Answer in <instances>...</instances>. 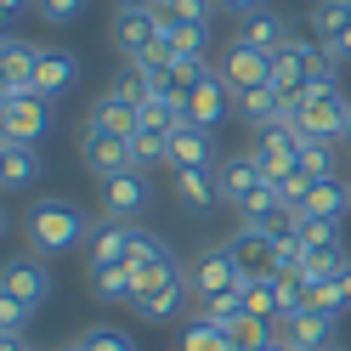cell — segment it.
<instances>
[{
    "mask_svg": "<svg viewBox=\"0 0 351 351\" xmlns=\"http://www.w3.org/2000/svg\"><path fill=\"white\" fill-rule=\"evenodd\" d=\"M221 80L232 85V91L267 85V80H272V57H267V51H255V46H244V40H232L227 57H221Z\"/></svg>",
    "mask_w": 351,
    "mask_h": 351,
    "instance_id": "18",
    "label": "cell"
},
{
    "mask_svg": "<svg viewBox=\"0 0 351 351\" xmlns=\"http://www.w3.org/2000/svg\"><path fill=\"white\" fill-rule=\"evenodd\" d=\"M244 312H255V317H272V323H278V312H283L278 278H250V283H244Z\"/></svg>",
    "mask_w": 351,
    "mask_h": 351,
    "instance_id": "32",
    "label": "cell"
},
{
    "mask_svg": "<svg viewBox=\"0 0 351 351\" xmlns=\"http://www.w3.org/2000/svg\"><path fill=\"white\" fill-rule=\"evenodd\" d=\"M306 215H328V221H346L351 215V176H328V182H312L306 193Z\"/></svg>",
    "mask_w": 351,
    "mask_h": 351,
    "instance_id": "26",
    "label": "cell"
},
{
    "mask_svg": "<svg viewBox=\"0 0 351 351\" xmlns=\"http://www.w3.org/2000/svg\"><path fill=\"white\" fill-rule=\"evenodd\" d=\"M125 267H130V278H136V295L147 289L153 278H165L170 267H176V255H170V244L159 232H147V227H136V244H130V255H125Z\"/></svg>",
    "mask_w": 351,
    "mask_h": 351,
    "instance_id": "14",
    "label": "cell"
},
{
    "mask_svg": "<svg viewBox=\"0 0 351 351\" xmlns=\"http://www.w3.org/2000/svg\"><path fill=\"white\" fill-rule=\"evenodd\" d=\"M130 244H136V221H114V215H102V221L91 227V244H85V267H119V261L130 255Z\"/></svg>",
    "mask_w": 351,
    "mask_h": 351,
    "instance_id": "12",
    "label": "cell"
},
{
    "mask_svg": "<svg viewBox=\"0 0 351 351\" xmlns=\"http://www.w3.org/2000/svg\"><path fill=\"white\" fill-rule=\"evenodd\" d=\"M232 114L267 130V125H283V91H272V85H250V91H232Z\"/></svg>",
    "mask_w": 351,
    "mask_h": 351,
    "instance_id": "21",
    "label": "cell"
},
{
    "mask_svg": "<svg viewBox=\"0 0 351 351\" xmlns=\"http://www.w3.org/2000/svg\"><path fill=\"white\" fill-rule=\"evenodd\" d=\"M215 176H221V199H227L232 210L244 204V199H250V193H255L261 182H267V170L255 165V153H238V159H221V165H215Z\"/></svg>",
    "mask_w": 351,
    "mask_h": 351,
    "instance_id": "23",
    "label": "cell"
},
{
    "mask_svg": "<svg viewBox=\"0 0 351 351\" xmlns=\"http://www.w3.org/2000/svg\"><path fill=\"white\" fill-rule=\"evenodd\" d=\"M176 199H182L187 210H215V204H227V199H221V176H215V165L176 170Z\"/></svg>",
    "mask_w": 351,
    "mask_h": 351,
    "instance_id": "24",
    "label": "cell"
},
{
    "mask_svg": "<svg viewBox=\"0 0 351 351\" xmlns=\"http://www.w3.org/2000/svg\"><path fill=\"white\" fill-rule=\"evenodd\" d=\"M153 40H159V12H153V6H142V12H136V6H119V17H114V46L136 62Z\"/></svg>",
    "mask_w": 351,
    "mask_h": 351,
    "instance_id": "17",
    "label": "cell"
},
{
    "mask_svg": "<svg viewBox=\"0 0 351 351\" xmlns=\"http://www.w3.org/2000/svg\"><path fill=\"white\" fill-rule=\"evenodd\" d=\"M199 165H215V130L182 119L170 130V170H199Z\"/></svg>",
    "mask_w": 351,
    "mask_h": 351,
    "instance_id": "15",
    "label": "cell"
},
{
    "mask_svg": "<svg viewBox=\"0 0 351 351\" xmlns=\"http://www.w3.org/2000/svg\"><path fill=\"white\" fill-rule=\"evenodd\" d=\"M23 6H34V0H0V12H6V17H17Z\"/></svg>",
    "mask_w": 351,
    "mask_h": 351,
    "instance_id": "46",
    "label": "cell"
},
{
    "mask_svg": "<svg viewBox=\"0 0 351 351\" xmlns=\"http://www.w3.org/2000/svg\"><path fill=\"white\" fill-rule=\"evenodd\" d=\"M227 250L238 255L244 278H278V238H272V227H238L227 238Z\"/></svg>",
    "mask_w": 351,
    "mask_h": 351,
    "instance_id": "10",
    "label": "cell"
},
{
    "mask_svg": "<svg viewBox=\"0 0 351 351\" xmlns=\"http://www.w3.org/2000/svg\"><path fill=\"white\" fill-rule=\"evenodd\" d=\"M34 176H40V147L0 136V182H6V193H23Z\"/></svg>",
    "mask_w": 351,
    "mask_h": 351,
    "instance_id": "22",
    "label": "cell"
},
{
    "mask_svg": "<svg viewBox=\"0 0 351 351\" xmlns=\"http://www.w3.org/2000/svg\"><path fill=\"white\" fill-rule=\"evenodd\" d=\"M278 182V199H283V210H300L306 204V193H312V182H306L300 170H289V176H272Z\"/></svg>",
    "mask_w": 351,
    "mask_h": 351,
    "instance_id": "39",
    "label": "cell"
},
{
    "mask_svg": "<svg viewBox=\"0 0 351 351\" xmlns=\"http://www.w3.org/2000/svg\"><path fill=\"white\" fill-rule=\"evenodd\" d=\"M29 312H34V306H23V300H12V295H0V335H23V323H29Z\"/></svg>",
    "mask_w": 351,
    "mask_h": 351,
    "instance_id": "41",
    "label": "cell"
},
{
    "mask_svg": "<svg viewBox=\"0 0 351 351\" xmlns=\"http://www.w3.org/2000/svg\"><path fill=\"white\" fill-rule=\"evenodd\" d=\"M119 6H136L142 12V6H159V0H119Z\"/></svg>",
    "mask_w": 351,
    "mask_h": 351,
    "instance_id": "47",
    "label": "cell"
},
{
    "mask_svg": "<svg viewBox=\"0 0 351 351\" xmlns=\"http://www.w3.org/2000/svg\"><path fill=\"white\" fill-rule=\"evenodd\" d=\"M335 283H340V295H346V306H351V261H346V272H340Z\"/></svg>",
    "mask_w": 351,
    "mask_h": 351,
    "instance_id": "45",
    "label": "cell"
},
{
    "mask_svg": "<svg viewBox=\"0 0 351 351\" xmlns=\"http://www.w3.org/2000/svg\"><path fill=\"white\" fill-rule=\"evenodd\" d=\"M272 91H283V97H306L312 85H340V62L328 57V46L323 40H300V34H289V46L283 51H272Z\"/></svg>",
    "mask_w": 351,
    "mask_h": 351,
    "instance_id": "1",
    "label": "cell"
},
{
    "mask_svg": "<svg viewBox=\"0 0 351 351\" xmlns=\"http://www.w3.org/2000/svg\"><path fill=\"white\" fill-rule=\"evenodd\" d=\"M80 346H85V351H142V346L130 340L125 328H114V323H97V328H85V335H80Z\"/></svg>",
    "mask_w": 351,
    "mask_h": 351,
    "instance_id": "35",
    "label": "cell"
},
{
    "mask_svg": "<svg viewBox=\"0 0 351 351\" xmlns=\"http://www.w3.org/2000/svg\"><path fill=\"white\" fill-rule=\"evenodd\" d=\"M85 6H91V0H34V12L46 17L51 29H69V23H80V17H85Z\"/></svg>",
    "mask_w": 351,
    "mask_h": 351,
    "instance_id": "37",
    "label": "cell"
},
{
    "mask_svg": "<svg viewBox=\"0 0 351 351\" xmlns=\"http://www.w3.org/2000/svg\"><path fill=\"white\" fill-rule=\"evenodd\" d=\"M130 159H136V170L170 165V136H159V130H136V136H130Z\"/></svg>",
    "mask_w": 351,
    "mask_h": 351,
    "instance_id": "34",
    "label": "cell"
},
{
    "mask_svg": "<svg viewBox=\"0 0 351 351\" xmlns=\"http://www.w3.org/2000/svg\"><path fill=\"white\" fill-rule=\"evenodd\" d=\"M176 351H232V340H227V328H215V323H204V317H187L182 346H176Z\"/></svg>",
    "mask_w": 351,
    "mask_h": 351,
    "instance_id": "33",
    "label": "cell"
},
{
    "mask_svg": "<svg viewBox=\"0 0 351 351\" xmlns=\"http://www.w3.org/2000/svg\"><path fill=\"white\" fill-rule=\"evenodd\" d=\"M244 267H238V255L221 244V250H204L199 261H193V289H199V300H215V295H238L244 289Z\"/></svg>",
    "mask_w": 351,
    "mask_h": 351,
    "instance_id": "6",
    "label": "cell"
},
{
    "mask_svg": "<svg viewBox=\"0 0 351 351\" xmlns=\"http://www.w3.org/2000/svg\"><path fill=\"white\" fill-rule=\"evenodd\" d=\"M153 187H147V170H119L102 182V215H114V221H136L147 210Z\"/></svg>",
    "mask_w": 351,
    "mask_h": 351,
    "instance_id": "9",
    "label": "cell"
},
{
    "mask_svg": "<svg viewBox=\"0 0 351 351\" xmlns=\"http://www.w3.org/2000/svg\"><path fill=\"white\" fill-rule=\"evenodd\" d=\"M193 317H204V323H215V328H227L232 317H244V289L238 295H215V300H199V312Z\"/></svg>",
    "mask_w": 351,
    "mask_h": 351,
    "instance_id": "36",
    "label": "cell"
},
{
    "mask_svg": "<svg viewBox=\"0 0 351 351\" xmlns=\"http://www.w3.org/2000/svg\"><path fill=\"white\" fill-rule=\"evenodd\" d=\"M0 295H12V300H23V306H46V295H51V272H46V261H34V255H12V261H6V278H0Z\"/></svg>",
    "mask_w": 351,
    "mask_h": 351,
    "instance_id": "11",
    "label": "cell"
},
{
    "mask_svg": "<svg viewBox=\"0 0 351 351\" xmlns=\"http://www.w3.org/2000/svg\"><path fill=\"white\" fill-rule=\"evenodd\" d=\"M34 62H40V46H29L23 34H6V80H0V97L34 91Z\"/></svg>",
    "mask_w": 351,
    "mask_h": 351,
    "instance_id": "25",
    "label": "cell"
},
{
    "mask_svg": "<svg viewBox=\"0 0 351 351\" xmlns=\"http://www.w3.org/2000/svg\"><path fill=\"white\" fill-rule=\"evenodd\" d=\"M351 29V0H317L312 6V40H335Z\"/></svg>",
    "mask_w": 351,
    "mask_h": 351,
    "instance_id": "31",
    "label": "cell"
},
{
    "mask_svg": "<svg viewBox=\"0 0 351 351\" xmlns=\"http://www.w3.org/2000/svg\"><path fill=\"white\" fill-rule=\"evenodd\" d=\"M328 351H340V346H328Z\"/></svg>",
    "mask_w": 351,
    "mask_h": 351,
    "instance_id": "49",
    "label": "cell"
},
{
    "mask_svg": "<svg viewBox=\"0 0 351 351\" xmlns=\"http://www.w3.org/2000/svg\"><path fill=\"white\" fill-rule=\"evenodd\" d=\"M74 80H80V57L74 51H62V46H40V62H34V91L57 102V97H69L74 91Z\"/></svg>",
    "mask_w": 351,
    "mask_h": 351,
    "instance_id": "13",
    "label": "cell"
},
{
    "mask_svg": "<svg viewBox=\"0 0 351 351\" xmlns=\"http://www.w3.org/2000/svg\"><path fill=\"white\" fill-rule=\"evenodd\" d=\"M187 295H199V289H193V272L187 267H170L165 278H153L147 289L130 300V312H136L142 323H176L187 312Z\"/></svg>",
    "mask_w": 351,
    "mask_h": 351,
    "instance_id": "4",
    "label": "cell"
},
{
    "mask_svg": "<svg viewBox=\"0 0 351 351\" xmlns=\"http://www.w3.org/2000/svg\"><path fill=\"white\" fill-rule=\"evenodd\" d=\"M312 312H328V317H340V312H346V295H340V283H335V278L312 283Z\"/></svg>",
    "mask_w": 351,
    "mask_h": 351,
    "instance_id": "40",
    "label": "cell"
},
{
    "mask_svg": "<svg viewBox=\"0 0 351 351\" xmlns=\"http://www.w3.org/2000/svg\"><path fill=\"white\" fill-rule=\"evenodd\" d=\"M238 40L272 57V51H283V46H289V23H283L278 12H250V17H244V29H238Z\"/></svg>",
    "mask_w": 351,
    "mask_h": 351,
    "instance_id": "27",
    "label": "cell"
},
{
    "mask_svg": "<svg viewBox=\"0 0 351 351\" xmlns=\"http://www.w3.org/2000/svg\"><path fill=\"white\" fill-rule=\"evenodd\" d=\"M278 335L289 340L295 351H328V346H335V317L306 306V312H295V317H283V323H278Z\"/></svg>",
    "mask_w": 351,
    "mask_h": 351,
    "instance_id": "19",
    "label": "cell"
},
{
    "mask_svg": "<svg viewBox=\"0 0 351 351\" xmlns=\"http://www.w3.org/2000/svg\"><path fill=\"white\" fill-rule=\"evenodd\" d=\"M23 232H29V250L34 255H69L80 244H91V221L85 210L69 199H34L23 215Z\"/></svg>",
    "mask_w": 351,
    "mask_h": 351,
    "instance_id": "2",
    "label": "cell"
},
{
    "mask_svg": "<svg viewBox=\"0 0 351 351\" xmlns=\"http://www.w3.org/2000/svg\"><path fill=\"white\" fill-rule=\"evenodd\" d=\"M210 74H215V69H210L204 57H170V85H182V91H193V85L210 80Z\"/></svg>",
    "mask_w": 351,
    "mask_h": 351,
    "instance_id": "38",
    "label": "cell"
},
{
    "mask_svg": "<svg viewBox=\"0 0 351 351\" xmlns=\"http://www.w3.org/2000/svg\"><path fill=\"white\" fill-rule=\"evenodd\" d=\"M300 136L306 130H295V125H267V130H255L250 153L267 176H289V170H300Z\"/></svg>",
    "mask_w": 351,
    "mask_h": 351,
    "instance_id": "8",
    "label": "cell"
},
{
    "mask_svg": "<svg viewBox=\"0 0 351 351\" xmlns=\"http://www.w3.org/2000/svg\"><path fill=\"white\" fill-rule=\"evenodd\" d=\"M0 351H29V340L23 335H0Z\"/></svg>",
    "mask_w": 351,
    "mask_h": 351,
    "instance_id": "44",
    "label": "cell"
},
{
    "mask_svg": "<svg viewBox=\"0 0 351 351\" xmlns=\"http://www.w3.org/2000/svg\"><path fill=\"white\" fill-rule=\"evenodd\" d=\"M346 147H351V125H346Z\"/></svg>",
    "mask_w": 351,
    "mask_h": 351,
    "instance_id": "48",
    "label": "cell"
},
{
    "mask_svg": "<svg viewBox=\"0 0 351 351\" xmlns=\"http://www.w3.org/2000/svg\"><path fill=\"white\" fill-rule=\"evenodd\" d=\"M136 114H142V102H130L125 91H114V85H108V91L91 102V119H85V125L114 130V136H136Z\"/></svg>",
    "mask_w": 351,
    "mask_h": 351,
    "instance_id": "20",
    "label": "cell"
},
{
    "mask_svg": "<svg viewBox=\"0 0 351 351\" xmlns=\"http://www.w3.org/2000/svg\"><path fill=\"white\" fill-rule=\"evenodd\" d=\"M300 176H306V182H328V176H340V153H335V142L300 136Z\"/></svg>",
    "mask_w": 351,
    "mask_h": 351,
    "instance_id": "28",
    "label": "cell"
},
{
    "mask_svg": "<svg viewBox=\"0 0 351 351\" xmlns=\"http://www.w3.org/2000/svg\"><path fill=\"white\" fill-rule=\"evenodd\" d=\"M80 159H85V170H97L102 182L119 176V170H136V159H130V136H114V130H97V125H85Z\"/></svg>",
    "mask_w": 351,
    "mask_h": 351,
    "instance_id": "7",
    "label": "cell"
},
{
    "mask_svg": "<svg viewBox=\"0 0 351 351\" xmlns=\"http://www.w3.org/2000/svg\"><path fill=\"white\" fill-rule=\"evenodd\" d=\"M227 114H232V85L221 80V69H215L210 80H199V85L187 91V119H193V125H210V130H215V125H221Z\"/></svg>",
    "mask_w": 351,
    "mask_h": 351,
    "instance_id": "16",
    "label": "cell"
},
{
    "mask_svg": "<svg viewBox=\"0 0 351 351\" xmlns=\"http://www.w3.org/2000/svg\"><path fill=\"white\" fill-rule=\"evenodd\" d=\"M221 6H227V12H244V17H250V12H261V0H221Z\"/></svg>",
    "mask_w": 351,
    "mask_h": 351,
    "instance_id": "43",
    "label": "cell"
},
{
    "mask_svg": "<svg viewBox=\"0 0 351 351\" xmlns=\"http://www.w3.org/2000/svg\"><path fill=\"white\" fill-rule=\"evenodd\" d=\"M323 46H328V57H335V62H351V29L335 34V40H323Z\"/></svg>",
    "mask_w": 351,
    "mask_h": 351,
    "instance_id": "42",
    "label": "cell"
},
{
    "mask_svg": "<svg viewBox=\"0 0 351 351\" xmlns=\"http://www.w3.org/2000/svg\"><path fill=\"white\" fill-rule=\"evenodd\" d=\"M204 34L210 29H193V23H176V17L159 12V46L170 57H204Z\"/></svg>",
    "mask_w": 351,
    "mask_h": 351,
    "instance_id": "29",
    "label": "cell"
},
{
    "mask_svg": "<svg viewBox=\"0 0 351 351\" xmlns=\"http://www.w3.org/2000/svg\"><path fill=\"white\" fill-rule=\"evenodd\" d=\"M346 125H351V97L340 85H312V91L300 97V119L295 130L306 136H323V142H346Z\"/></svg>",
    "mask_w": 351,
    "mask_h": 351,
    "instance_id": "3",
    "label": "cell"
},
{
    "mask_svg": "<svg viewBox=\"0 0 351 351\" xmlns=\"http://www.w3.org/2000/svg\"><path fill=\"white\" fill-rule=\"evenodd\" d=\"M91 295L97 300H136V278H130L125 261H119V267H97L91 272Z\"/></svg>",
    "mask_w": 351,
    "mask_h": 351,
    "instance_id": "30",
    "label": "cell"
},
{
    "mask_svg": "<svg viewBox=\"0 0 351 351\" xmlns=\"http://www.w3.org/2000/svg\"><path fill=\"white\" fill-rule=\"evenodd\" d=\"M0 119H6V130L0 136H12V142H46L51 136V102L40 97V91H17V97H0Z\"/></svg>",
    "mask_w": 351,
    "mask_h": 351,
    "instance_id": "5",
    "label": "cell"
}]
</instances>
